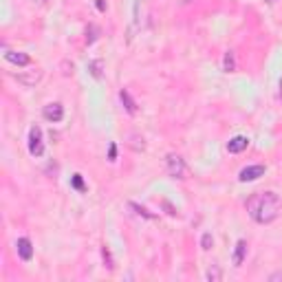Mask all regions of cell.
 <instances>
[{"instance_id": "cell-24", "label": "cell", "mask_w": 282, "mask_h": 282, "mask_svg": "<svg viewBox=\"0 0 282 282\" xmlns=\"http://www.w3.org/2000/svg\"><path fill=\"white\" fill-rule=\"evenodd\" d=\"M267 3H269V5H273V3H278V0H267Z\"/></svg>"}, {"instance_id": "cell-20", "label": "cell", "mask_w": 282, "mask_h": 282, "mask_svg": "<svg viewBox=\"0 0 282 282\" xmlns=\"http://www.w3.org/2000/svg\"><path fill=\"white\" fill-rule=\"evenodd\" d=\"M108 159H110V161H115V159H117V146H115V143H110V148H108Z\"/></svg>"}, {"instance_id": "cell-19", "label": "cell", "mask_w": 282, "mask_h": 282, "mask_svg": "<svg viewBox=\"0 0 282 282\" xmlns=\"http://www.w3.org/2000/svg\"><path fill=\"white\" fill-rule=\"evenodd\" d=\"M102 256H104V260H106V267L110 269V271H113V269H115V264H113V258H110L108 247H104V249H102Z\"/></svg>"}, {"instance_id": "cell-1", "label": "cell", "mask_w": 282, "mask_h": 282, "mask_svg": "<svg viewBox=\"0 0 282 282\" xmlns=\"http://www.w3.org/2000/svg\"><path fill=\"white\" fill-rule=\"evenodd\" d=\"M280 196L275 192H258L247 198V212L258 225H269L280 216Z\"/></svg>"}, {"instance_id": "cell-7", "label": "cell", "mask_w": 282, "mask_h": 282, "mask_svg": "<svg viewBox=\"0 0 282 282\" xmlns=\"http://www.w3.org/2000/svg\"><path fill=\"white\" fill-rule=\"evenodd\" d=\"M16 249H18V256L25 262L33 258V245H31L29 238H18V242H16Z\"/></svg>"}, {"instance_id": "cell-5", "label": "cell", "mask_w": 282, "mask_h": 282, "mask_svg": "<svg viewBox=\"0 0 282 282\" xmlns=\"http://www.w3.org/2000/svg\"><path fill=\"white\" fill-rule=\"evenodd\" d=\"M42 117L47 121H51V124H60V121L64 119V106L58 102L53 104H47V106L42 108Z\"/></svg>"}, {"instance_id": "cell-16", "label": "cell", "mask_w": 282, "mask_h": 282, "mask_svg": "<svg viewBox=\"0 0 282 282\" xmlns=\"http://www.w3.org/2000/svg\"><path fill=\"white\" fill-rule=\"evenodd\" d=\"M71 185H73L77 192H84V190H86V185H84V179H82V174H73V179H71Z\"/></svg>"}, {"instance_id": "cell-13", "label": "cell", "mask_w": 282, "mask_h": 282, "mask_svg": "<svg viewBox=\"0 0 282 282\" xmlns=\"http://www.w3.org/2000/svg\"><path fill=\"white\" fill-rule=\"evenodd\" d=\"M223 71H225V73H234V71H236L234 51H227V53L223 55Z\"/></svg>"}, {"instance_id": "cell-12", "label": "cell", "mask_w": 282, "mask_h": 282, "mask_svg": "<svg viewBox=\"0 0 282 282\" xmlns=\"http://www.w3.org/2000/svg\"><path fill=\"white\" fill-rule=\"evenodd\" d=\"M88 73L95 77V80H102L104 77V62L102 60H93V62H88Z\"/></svg>"}, {"instance_id": "cell-22", "label": "cell", "mask_w": 282, "mask_h": 282, "mask_svg": "<svg viewBox=\"0 0 282 282\" xmlns=\"http://www.w3.org/2000/svg\"><path fill=\"white\" fill-rule=\"evenodd\" d=\"M269 280H271V282H275V280H282V271H278V273H271V275H269Z\"/></svg>"}, {"instance_id": "cell-11", "label": "cell", "mask_w": 282, "mask_h": 282, "mask_svg": "<svg viewBox=\"0 0 282 282\" xmlns=\"http://www.w3.org/2000/svg\"><path fill=\"white\" fill-rule=\"evenodd\" d=\"M245 253H247V242L238 240L236 242V251H234V267H240L242 260H245Z\"/></svg>"}, {"instance_id": "cell-8", "label": "cell", "mask_w": 282, "mask_h": 282, "mask_svg": "<svg viewBox=\"0 0 282 282\" xmlns=\"http://www.w3.org/2000/svg\"><path fill=\"white\" fill-rule=\"evenodd\" d=\"M5 60L16 66H29L31 64V58L27 53H20V51H7L5 53Z\"/></svg>"}, {"instance_id": "cell-21", "label": "cell", "mask_w": 282, "mask_h": 282, "mask_svg": "<svg viewBox=\"0 0 282 282\" xmlns=\"http://www.w3.org/2000/svg\"><path fill=\"white\" fill-rule=\"evenodd\" d=\"M95 5L99 11H106V3H104V0H95Z\"/></svg>"}, {"instance_id": "cell-18", "label": "cell", "mask_w": 282, "mask_h": 282, "mask_svg": "<svg viewBox=\"0 0 282 282\" xmlns=\"http://www.w3.org/2000/svg\"><path fill=\"white\" fill-rule=\"evenodd\" d=\"M212 245H214V238H212V234H203V238H201V247L205 251L212 249Z\"/></svg>"}, {"instance_id": "cell-3", "label": "cell", "mask_w": 282, "mask_h": 282, "mask_svg": "<svg viewBox=\"0 0 282 282\" xmlns=\"http://www.w3.org/2000/svg\"><path fill=\"white\" fill-rule=\"evenodd\" d=\"M42 71L40 69H31V71H18V73H11V77H14L18 84L22 86H27V88H31V86H36L38 82L42 80Z\"/></svg>"}, {"instance_id": "cell-10", "label": "cell", "mask_w": 282, "mask_h": 282, "mask_svg": "<svg viewBox=\"0 0 282 282\" xmlns=\"http://www.w3.org/2000/svg\"><path fill=\"white\" fill-rule=\"evenodd\" d=\"M119 99H121V104H124V108L128 110L130 115H137V113H139V108H137V102H135V99L130 97V93L126 91V88H124V91L119 93Z\"/></svg>"}, {"instance_id": "cell-23", "label": "cell", "mask_w": 282, "mask_h": 282, "mask_svg": "<svg viewBox=\"0 0 282 282\" xmlns=\"http://www.w3.org/2000/svg\"><path fill=\"white\" fill-rule=\"evenodd\" d=\"M33 3H38V5H44V3H47V0H33Z\"/></svg>"}, {"instance_id": "cell-2", "label": "cell", "mask_w": 282, "mask_h": 282, "mask_svg": "<svg viewBox=\"0 0 282 282\" xmlns=\"http://www.w3.org/2000/svg\"><path fill=\"white\" fill-rule=\"evenodd\" d=\"M165 165H168V174L172 176V179H185L187 168H185V161L179 157V154H168Z\"/></svg>"}, {"instance_id": "cell-4", "label": "cell", "mask_w": 282, "mask_h": 282, "mask_svg": "<svg viewBox=\"0 0 282 282\" xmlns=\"http://www.w3.org/2000/svg\"><path fill=\"white\" fill-rule=\"evenodd\" d=\"M29 152L33 157H42L44 154V141H42V128L33 126L29 130Z\"/></svg>"}, {"instance_id": "cell-9", "label": "cell", "mask_w": 282, "mask_h": 282, "mask_svg": "<svg viewBox=\"0 0 282 282\" xmlns=\"http://www.w3.org/2000/svg\"><path fill=\"white\" fill-rule=\"evenodd\" d=\"M247 146H249V139H247V137H242V135H238V137H234V139L227 141V152L238 154L242 150H247Z\"/></svg>"}, {"instance_id": "cell-6", "label": "cell", "mask_w": 282, "mask_h": 282, "mask_svg": "<svg viewBox=\"0 0 282 282\" xmlns=\"http://www.w3.org/2000/svg\"><path fill=\"white\" fill-rule=\"evenodd\" d=\"M260 176H264V165H247V168L240 170L238 179L242 181V183H247V181L260 179Z\"/></svg>"}, {"instance_id": "cell-15", "label": "cell", "mask_w": 282, "mask_h": 282, "mask_svg": "<svg viewBox=\"0 0 282 282\" xmlns=\"http://www.w3.org/2000/svg\"><path fill=\"white\" fill-rule=\"evenodd\" d=\"M128 207H130V209H135V212L139 214V216H143V218H154V214H150V212H148L146 207L137 205V203H128Z\"/></svg>"}, {"instance_id": "cell-17", "label": "cell", "mask_w": 282, "mask_h": 282, "mask_svg": "<svg viewBox=\"0 0 282 282\" xmlns=\"http://www.w3.org/2000/svg\"><path fill=\"white\" fill-rule=\"evenodd\" d=\"M97 33H99V29H97L95 25L88 27V29H86V42H88V44L95 42V40H97Z\"/></svg>"}, {"instance_id": "cell-14", "label": "cell", "mask_w": 282, "mask_h": 282, "mask_svg": "<svg viewBox=\"0 0 282 282\" xmlns=\"http://www.w3.org/2000/svg\"><path fill=\"white\" fill-rule=\"evenodd\" d=\"M207 280H209V282H218V280H223V271H220L218 264H212V267L207 269Z\"/></svg>"}]
</instances>
